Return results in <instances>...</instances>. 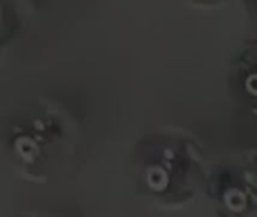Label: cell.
<instances>
[{
	"label": "cell",
	"mask_w": 257,
	"mask_h": 217,
	"mask_svg": "<svg viewBox=\"0 0 257 217\" xmlns=\"http://www.w3.org/2000/svg\"><path fill=\"white\" fill-rule=\"evenodd\" d=\"M77 140L74 118L59 104L39 100L6 124L3 151L23 180L45 184L68 166Z\"/></svg>",
	"instance_id": "cell-2"
},
{
	"label": "cell",
	"mask_w": 257,
	"mask_h": 217,
	"mask_svg": "<svg viewBox=\"0 0 257 217\" xmlns=\"http://www.w3.org/2000/svg\"><path fill=\"white\" fill-rule=\"evenodd\" d=\"M193 2H197L203 6H208V5H217L218 2H223V0H193Z\"/></svg>",
	"instance_id": "cell-5"
},
{
	"label": "cell",
	"mask_w": 257,
	"mask_h": 217,
	"mask_svg": "<svg viewBox=\"0 0 257 217\" xmlns=\"http://www.w3.org/2000/svg\"><path fill=\"white\" fill-rule=\"evenodd\" d=\"M20 217H41V216H38V214H23V216H20Z\"/></svg>",
	"instance_id": "cell-6"
},
{
	"label": "cell",
	"mask_w": 257,
	"mask_h": 217,
	"mask_svg": "<svg viewBox=\"0 0 257 217\" xmlns=\"http://www.w3.org/2000/svg\"><path fill=\"white\" fill-rule=\"evenodd\" d=\"M133 165L140 193L166 208L193 201L209 175L200 142L178 127H161L142 136Z\"/></svg>",
	"instance_id": "cell-1"
},
{
	"label": "cell",
	"mask_w": 257,
	"mask_h": 217,
	"mask_svg": "<svg viewBox=\"0 0 257 217\" xmlns=\"http://www.w3.org/2000/svg\"><path fill=\"white\" fill-rule=\"evenodd\" d=\"M250 2L253 3V6H254V8H256V9H257V0H250Z\"/></svg>",
	"instance_id": "cell-7"
},
{
	"label": "cell",
	"mask_w": 257,
	"mask_h": 217,
	"mask_svg": "<svg viewBox=\"0 0 257 217\" xmlns=\"http://www.w3.org/2000/svg\"><path fill=\"white\" fill-rule=\"evenodd\" d=\"M232 85L247 109L257 115V38L247 41L230 68Z\"/></svg>",
	"instance_id": "cell-4"
},
{
	"label": "cell",
	"mask_w": 257,
	"mask_h": 217,
	"mask_svg": "<svg viewBox=\"0 0 257 217\" xmlns=\"http://www.w3.org/2000/svg\"><path fill=\"white\" fill-rule=\"evenodd\" d=\"M206 190L220 217H257V150L230 154L211 169Z\"/></svg>",
	"instance_id": "cell-3"
}]
</instances>
